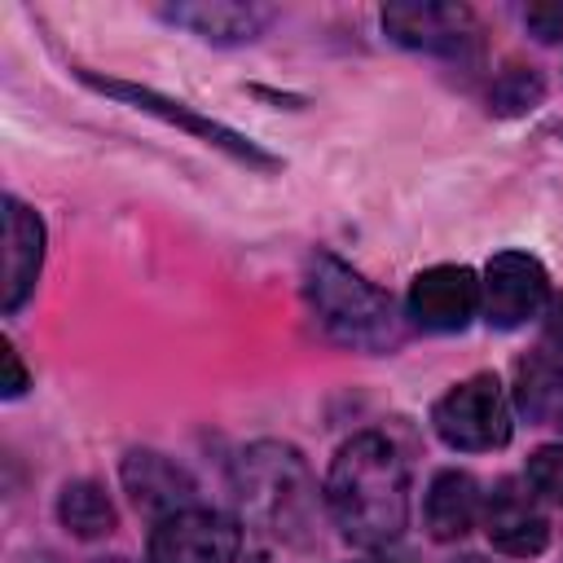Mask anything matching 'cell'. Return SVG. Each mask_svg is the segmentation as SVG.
I'll return each instance as SVG.
<instances>
[{
  "label": "cell",
  "mask_w": 563,
  "mask_h": 563,
  "mask_svg": "<svg viewBox=\"0 0 563 563\" xmlns=\"http://www.w3.org/2000/svg\"><path fill=\"white\" fill-rule=\"evenodd\" d=\"M325 510L343 541L383 550L409 528V462L383 431H361L339 444L325 475Z\"/></svg>",
  "instance_id": "obj_1"
},
{
  "label": "cell",
  "mask_w": 563,
  "mask_h": 563,
  "mask_svg": "<svg viewBox=\"0 0 563 563\" xmlns=\"http://www.w3.org/2000/svg\"><path fill=\"white\" fill-rule=\"evenodd\" d=\"M233 497L251 528L286 545H308L317 537L325 488H317L295 444L255 440L233 457Z\"/></svg>",
  "instance_id": "obj_2"
},
{
  "label": "cell",
  "mask_w": 563,
  "mask_h": 563,
  "mask_svg": "<svg viewBox=\"0 0 563 563\" xmlns=\"http://www.w3.org/2000/svg\"><path fill=\"white\" fill-rule=\"evenodd\" d=\"M303 299L312 321L339 347L387 356L405 343V317L396 299L330 251H312L303 264Z\"/></svg>",
  "instance_id": "obj_3"
},
{
  "label": "cell",
  "mask_w": 563,
  "mask_h": 563,
  "mask_svg": "<svg viewBox=\"0 0 563 563\" xmlns=\"http://www.w3.org/2000/svg\"><path fill=\"white\" fill-rule=\"evenodd\" d=\"M79 79H84L92 92L114 97V101H123V106H132V110H141V114H154L158 123H167V128H180V132L198 136V141H207V145L224 150L229 158H238V163H246V167H260V172L282 167V158H277L273 150H264L260 141H251L246 132H238V128H229V123H220V119L202 114L198 106L176 101V97H167V92H158V88H150V84L106 79V75H97V70H79Z\"/></svg>",
  "instance_id": "obj_4"
},
{
  "label": "cell",
  "mask_w": 563,
  "mask_h": 563,
  "mask_svg": "<svg viewBox=\"0 0 563 563\" xmlns=\"http://www.w3.org/2000/svg\"><path fill=\"white\" fill-rule=\"evenodd\" d=\"M435 435L457 453H493L510 444L515 413L497 374H471L431 405Z\"/></svg>",
  "instance_id": "obj_5"
},
{
  "label": "cell",
  "mask_w": 563,
  "mask_h": 563,
  "mask_svg": "<svg viewBox=\"0 0 563 563\" xmlns=\"http://www.w3.org/2000/svg\"><path fill=\"white\" fill-rule=\"evenodd\" d=\"M550 273L528 251H497L479 273V317L493 330H519L550 308Z\"/></svg>",
  "instance_id": "obj_6"
},
{
  "label": "cell",
  "mask_w": 563,
  "mask_h": 563,
  "mask_svg": "<svg viewBox=\"0 0 563 563\" xmlns=\"http://www.w3.org/2000/svg\"><path fill=\"white\" fill-rule=\"evenodd\" d=\"M383 31L413 53H431V57H471L479 48V22L466 4H444V0H396L383 4L378 13Z\"/></svg>",
  "instance_id": "obj_7"
},
{
  "label": "cell",
  "mask_w": 563,
  "mask_h": 563,
  "mask_svg": "<svg viewBox=\"0 0 563 563\" xmlns=\"http://www.w3.org/2000/svg\"><path fill=\"white\" fill-rule=\"evenodd\" d=\"M242 523L224 510L189 506L150 528V563H238Z\"/></svg>",
  "instance_id": "obj_8"
},
{
  "label": "cell",
  "mask_w": 563,
  "mask_h": 563,
  "mask_svg": "<svg viewBox=\"0 0 563 563\" xmlns=\"http://www.w3.org/2000/svg\"><path fill=\"white\" fill-rule=\"evenodd\" d=\"M405 317L427 334H457L479 317V273L466 264H431L409 282Z\"/></svg>",
  "instance_id": "obj_9"
},
{
  "label": "cell",
  "mask_w": 563,
  "mask_h": 563,
  "mask_svg": "<svg viewBox=\"0 0 563 563\" xmlns=\"http://www.w3.org/2000/svg\"><path fill=\"white\" fill-rule=\"evenodd\" d=\"M515 396L532 422L563 427V295L541 312V339L515 369Z\"/></svg>",
  "instance_id": "obj_10"
},
{
  "label": "cell",
  "mask_w": 563,
  "mask_h": 563,
  "mask_svg": "<svg viewBox=\"0 0 563 563\" xmlns=\"http://www.w3.org/2000/svg\"><path fill=\"white\" fill-rule=\"evenodd\" d=\"M119 479H123V493L132 497V506L141 515H150L154 523L176 510L198 506V479L176 457H167L158 449H132L119 462Z\"/></svg>",
  "instance_id": "obj_11"
},
{
  "label": "cell",
  "mask_w": 563,
  "mask_h": 563,
  "mask_svg": "<svg viewBox=\"0 0 563 563\" xmlns=\"http://www.w3.org/2000/svg\"><path fill=\"white\" fill-rule=\"evenodd\" d=\"M44 242H48V233H44L40 211L9 194L4 198V282H0L4 317H13L35 295V282L44 268Z\"/></svg>",
  "instance_id": "obj_12"
},
{
  "label": "cell",
  "mask_w": 563,
  "mask_h": 563,
  "mask_svg": "<svg viewBox=\"0 0 563 563\" xmlns=\"http://www.w3.org/2000/svg\"><path fill=\"white\" fill-rule=\"evenodd\" d=\"M479 523H484L493 550H501L510 559H537L550 545V519L537 510L528 488H519L515 479H501L493 493H484Z\"/></svg>",
  "instance_id": "obj_13"
},
{
  "label": "cell",
  "mask_w": 563,
  "mask_h": 563,
  "mask_svg": "<svg viewBox=\"0 0 563 563\" xmlns=\"http://www.w3.org/2000/svg\"><path fill=\"white\" fill-rule=\"evenodd\" d=\"M158 18H167L172 26H185L207 44L233 48V44L260 40L277 13L255 0H189V4H163Z\"/></svg>",
  "instance_id": "obj_14"
},
{
  "label": "cell",
  "mask_w": 563,
  "mask_h": 563,
  "mask_svg": "<svg viewBox=\"0 0 563 563\" xmlns=\"http://www.w3.org/2000/svg\"><path fill=\"white\" fill-rule=\"evenodd\" d=\"M484 515V493H479V479L471 471H435V479L427 484V497H422V519H427V532L435 541H457L466 537Z\"/></svg>",
  "instance_id": "obj_15"
},
{
  "label": "cell",
  "mask_w": 563,
  "mask_h": 563,
  "mask_svg": "<svg viewBox=\"0 0 563 563\" xmlns=\"http://www.w3.org/2000/svg\"><path fill=\"white\" fill-rule=\"evenodd\" d=\"M57 523L79 541H97L119 528V510L97 479H70L57 493Z\"/></svg>",
  "instance_id": "obj_16"
},
{
  "label": "cell",
  "mask_w": 563,
  "mask_h": 563,
  "mask_svg": "<svg viewBox=\"0 0 563 563\" xmlns=\"http://www.w3.org/2000/svg\"><path fill=\"white\" fill-rule=\"evenodd\" d=\"M541 97H545L541 75H537L532 66H510V70H501V75L493 79L488 106H493L497 114H523V110H532Z\"/></svg>",
  "instance_id": "obj_17"
},
{
  "label": "cell",
  "mask_w": 563,
  "mask_h": 563,
  "mask_svg": "<svg viewBox=\"0 0 563 563\" xmlns=\"http://www.w3.org/2000/svg\"><path fill=\"white\" fill-rule=\"evenodd\" d=\"M523 484L563 510V444H541L528 453V466H523Z\"/></svg>",
  "instance_id": "obj_18"
},
{
  "label": "cell",
  "mask_w": 563,
  "mask_h": 563,
  "mask_svg": "<svg viewBox=\"0 0 563 563\" xmlns=\"http://www.w3.org/2000/svg\"><path fill=\"white\" fill-rule=\"evenodd\" d=\"M523 26L537 35V40H563V4L559 0H545V4H528L523 9Z\"/></svg>",
  "instance_id": "obj_19"
},
{
  "label": "cell",
  "mask_w": 563,
  "mask_h": 563,
  "mask_svg": "<svg viewBox=\"0 0 563 563\" xmlns=\"http://www.w3.org/2000/svg\"><path fill=\"white\" fill-rule=\"evenodd\" d=\"M0 361H4V383H0V391L13 400V396H22L26 387H31V374H26V365H22V356H18V347L4 339L0 343Z\"/></svg>",
  "instance_id": "obj_20"
},
{
  "label": "cell",
  "mask_w": 563,
  "mask_h": 563,
  "mask_svg": "<svg viewBox=\"0 0 563 563\" xmlns=\"http://www.w3.org/2000/svg\"><path fill=\"white\" fill-rule=\"evenodd\" d=\"M453 563H488V559H479V554H462V559H453Z\"/></svg>",
  "instance_id": "obj_21"
},
{
  "label": "cell",
  "mask_w": 563,
  "mask_h": 563,
  "mask_svg": "<svg viewBox=\"0 0 563 563\" xmlns=\"http://www.w3.org/2000/svg\"><path fill=\"white\" fill-rule=\"evenodd\" d=\"M97 563H132V559H123V554H114V559H97Z\"/></svg>",
  "instance_id": "obj_22"
},
{
  "label": "cell",
  "mask_w": 563,
  "mask_h": 563,
  "mask_svg": "<svg viewBox=\"0 0 563 563\" xmlns=\"http://www.w3.org/2000/svg\"><path fill=\"white\" fill-rule=\"evenodd\" d=\"M550 132H554V136H559V141H563V123H550Z\"/></svg>",
  "instance_id": "obj_23"
},
{
  "label": "cell",
  "mask_w": 563,
  "mask_h": 563,
  "mask_svg": "<svg viewBox=\"0 0 563 563\" xmlns=\"http://www.w3.org/2000/svg\"><path fill=\"white\" fill-rule=\"evenodd\" d=\"M251 563H268V559H251Z\"/></svg>",
  "instance_id": "obj_24"
}]
</instances>
